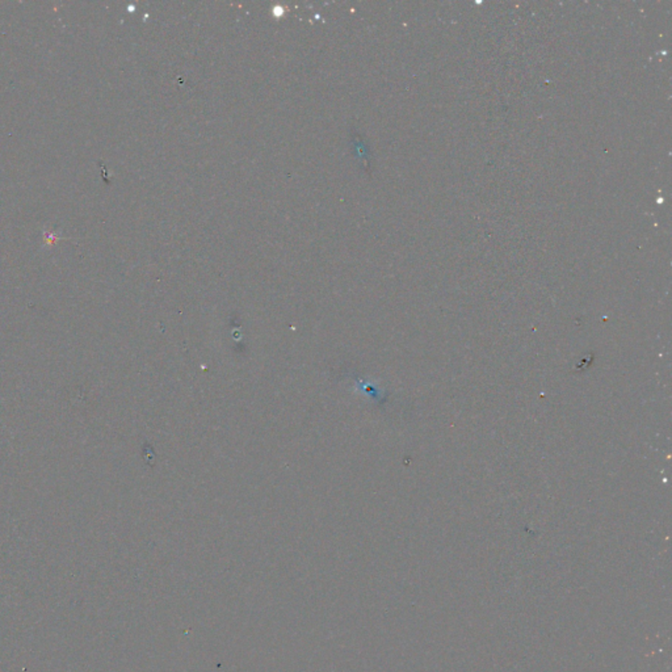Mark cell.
Returning <instances> with one entry per match:
<instances>
[]
</instances>
